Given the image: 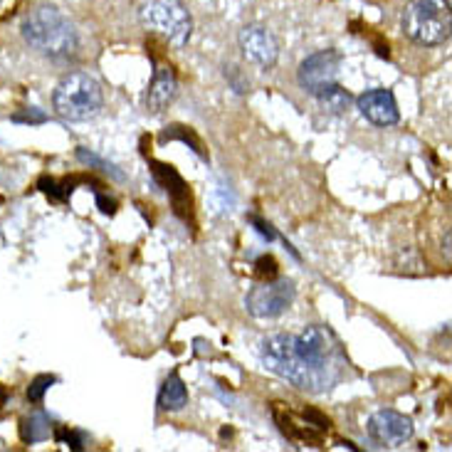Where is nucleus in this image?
Instances as JSON below:
<instances>
[{"label": "nucleus", "instance_id": "f257e3e1", "mask_svg": "<svg viewBox=\"0 0 452 452\" xmlns=\"http://www.w3.org/2000/svg\"><path fill=\"white\" fill-rule=\"evenodd\" d=\"M262 363L306 393H327L339 381L341 351L329 329L306 327L302 333H272L262 341Z\"/></svg>", "mask_w": 452, "mask_h": 452}, {"label": "nucleus", "instance_id": "f03ea898", "mask_svg": "<svg viewBox=\"0 0 452 452\" xmlns=\"http://www.w3.org/2000/svg\"><path fill=\"white\" fill-rule=\"evenodd\" d=\"M23 37L33 50L47 57H69L77 50V30L57 8L42 6L23 23Z\"/></svg>", "mask_w": 452, "mask_h": 452}, {"label": "nucleus", "instance_id": "7ed1b4c3", "mask_svg": "<svg viewBox=\"0 0 452 452\" xmlns=\"http://www.w3.org/2000/svg\"><path fill=\"white\" fill-rule=\"evenodd\" d=\"M401 30L418 45L435 47L447 42L452 35L450 0H410L403 8Z\"/></svg>", "mask_w": 452, "mask_h": 452}, {"label": "nucleus", "instance_id": "20e7f679", "mask_svg": "<svg viewBox=\"0 0 452 452\" xmlns=\"http://www.w3.org/2000/svg\"><path fill=\"white\" fill-rule=\"evenodd\" d=\"M52 104L62 119L89 121L102 112L104 94L94 77L85 72H72L57 85L55 94H52Z\"/></svg>", "mask_w": 452, "mask_h": 452}, {"label": "nucleus", "instance_id": "39448f33", "mask_svg": "<svg viewBox=\"0 0 452 452\" xmlns=\"http://www.w3.org/2000/svg\"><path fill=\"white\" fill-rule=\"evenodd\" d=\"M141 20L151 30L161 33L173 47H186L191 40L193 20L181 0H151L141 10Z\"/></svg>", "mask_w": 452, "mask_h": 452}, {"label": "nucleus", "instance_id": "423d86ee", "mask_svg": "<svg viewBox=\"0 0 452 452\" xmlns=\"http://www.w3.org/2000/svg\"><path fill=\"white\" fill-rule=\"evenodd\" d=\"M294 294L297 289L292 279H262L247 292L245 306L254 319H277L292 306Z\"/></svg>", "mask_w": 452, "mask_h": 452}, {"label": "nucleus", "instance_id": "0eeeda50", "mask_svg": "<svg viewBox=\"0 0 452 452\" xmlns=\"http://www.w3.org/2000/svg\"><path fill=\"white\" fill-rule=\"evenodd\" d=\"M341 69V52L339 50H322L314 52L299 64L297 80H299L302 89H306L309 94H322L327 87H331L339 77Z\"/></svg>", "mask_w": 452, "mask_h": 452}, {"label": "nucleus", "instance_id": "6e6552de", "mask_svg": "<svg viewBox=\"0 0 452 452\" xmlns=\"http://www.w3.org/2000/svg\"><path fill=\"white\" fill-rule=\"evenodd\" d=\"M368 437L379 447H398L412 437V420L396 410H379L368 418Z\"/></svg>", "mask_w": 452, "mask_h": 452}, {"label": "nucleus", "instance_id": "1a4fd4ad", "mask_svg": "<svg viewBox=\"0 0 452 452\" xmlns=\"http://www.w3.org/2000/svg\"><path fill=\"white\" fill-rule=\"evenodd\" d=\"M240 47H243V55L250 62L260 64L265 69L275 67L279 57V45L275 40V35L262 25H247V28L240 30Z\"/></svg>", "mask_w": 452, "mask_h": 452}, {"label": "nucleus", "instance_id": "9d476101", "mask_svg": "<svg viewBox=\"0 0 452 452\" xmlns=\"http://www.w3.org/2000/svg\"><path fill=\"white\" fill-rule=\"evenodd\" d=\"M358 112L366 116L371 124L376 126H393L401 119V112H398L396 96L390 89H371L363 92L356 99Z\"/></svg>", "mask_w": 452, "mask_h": 452}, {"label": "nucleus", "instance_id": "9b49d317", "mask_svg": "<svg viewBox=\"0 0 452 452\" xmlns=\"http://www.w3.org/2000/svg\"><path fill=\"white\" fill-rule=\"evenodd\" d=\"M175 92H178V82H175L173 69L159 67L156 74H153V82H151V87H148V94H146L148 112L161 114L175 99Z\"/></svg>", "mask_w": 452, "mask_h": 452}, {"label": "nucleus", "instance_id": "f8f14e48", "mask_svg": "<svg viewBox=\"0 0 452 452\" xmlns=\"http://www.w3.org/2000/svg\"><path fill=\"white\" fill-rule=\"evenodd\" d=\"M151 166H153V178L164 186V191L168 193L171 198H173V203H175V208L181 210L183 205H191V193H188V186H186V181H183L181 175L175 173V168L173 166H168V164H159V161H151Z\"/></svg>", "mask_w": 452, "mask_h": 452}, {"label": "nucleus", "instance_id": "ddd939ff", "mask_svg": "<svg viewBox=\"0 0 452 452\" xmlns=\"http://www.w3.org/2000/svg\"><path fill=\"white\" fill-rule=\"evenodd\" d=\"M159 406L164 410H183L188 406V388L178 373H171L168 379L164 381L159 393Z\"/></svg>", "mask_w": 452, "mask_h": 452}, {"label": "nucleus", "instance_id": "4468645a", "mask_svg": "<svg viewBox=\"0 0 452 452\" xmlns=\"http://www.w3.org/2000/svg\"><path fill=\"white\" fill-rule=\"evenodd\" d=\"M20 435L28 445H35V442H42L52 435V423L45 412H33L30 418L23 420L20 425Z\"/></svg>", "mask_w": 452, "mask_h": 452}, {"label": "nucleus", "instance_id": "2eb2a0df", "mask_svg": "<svg viewBox=\"0 0 452 452\" xmlns=\"http://www.w3.org/2000/svg\"><path fill=\"white\" fill-rule=\"evenodd\" d=\"M317 99L324 104V109H329L331 114L346 112V109H349V104H351V94L341 85H336V82H333L331 87H327L322 94H317Z\"/></svg>", "mask_w": 452, "mask_h": 452}, {"label": "nucleus", "instance_id": "dca6fc26", "mask_svg": "<svg viewBox=\"0 0 452 452\" xmlns=\"http://www.w3.org/2000/svg\"><path fill=\"white\" fill-rule=\"evenodd\" d=\"M171 139H181V141H186V144H191V148L195 153H198L200 159H208L205 156V151H203V144H200V139L195 134H193L188 126H178V124H173V126H168V129L161 134V141H171Z\"/></svg>", "mask_w": 452, "mask_h": 452}, {"label": "nucleus", "instance_id": "f3484780", "mask_svg": "<svg viewBox=\"0 0 452 452\" xmlns=\"http://www.w3.org/2000/svg\"><path fill=\"white\" fill-rule=\"evenodd\" d=\"M55 376H47V373H42V376H37V379H33V383L28 385V401L30 403H40L42 398H45V393L50 390V385L55 383Z\"/></svg>", "mask_w": 452, "mask_h": 452}, {"label": "nucleus", "instance_id": "a211bd4d", "mask_svg": "<svg viewBox=\"0 0 452 452\" xmlns=\"http://www.w3.org/2000/svg\"><path fill=\"white\" fill-rule=\"evenodd\" d=\"M77 159L82 161V164H89V166H96V168H102V171H109V173L114 175V178H124V173L121 171H116V166H112L109 161H104V159H99V156H94V153H89L87 148H80L77 151Z\"/></svg>", "mask_w": 452, "mask_h": 452}, {"label": "nucleus", "instance_id": "6ab92c4d", "mask_svg": "<svg viewBox=\"0 0 452 452\" xmlns=\"http://www.w3.org/2000/svg\"><path fill=\"white\" fill-rule=\"evenodd\" d=\"M10 121H15V124H45L47 121V114L40 112L37 107H28V109H20V112H15L10 116Z\"/></svg>", "mask_w": 452, "mask_h": 452}, {"label": "nucleus", "instance_id": "aec40b11", "mask_svg": "<svg viewBox=\"0 0 452 452\" xmlns=\"http://www.w3.org/2000/svg\"><path fill=\"white\" fill-rule=\"evenodd\" d=\"M254 272L260 279H275L277 277V260L272 254H262L260 260L254 262Z\"/></svg>", "mask_w": 452, "mask_h": 452}, {"label": "nucleus", "instance_id": "412c9836", "mask_svg": "<svg viewBox=\"0 0 452 452\" xmlns=\"http://www.w3.org/2000/svg\"><path fill=\"white\" fill-rule=\"evenodd\" d=\"M55 437L60 442H64V445H69L72 450H82L85 447V435H80V433H74V430H57Z\"/></svg>", "mask_w": 452, "mask_h": 452}, {"label": "nucleus", "instance_id": "4be33fe9", "mask_svg": "<svg viewBox=\"0 0 452 452\" xmlns=\"http://www.w3.org/2000/svg\"><path fill=\"white\" fill-rule=\"evenodd\" d=\"M37 188H40L45 195H50V198H55V200L67 198V195H64V191H60V188H57V183L52 181V178H47V175H42L40 181H37Z\"/></svg>", "mask_w": 452, "mask_h": 452}, {"label": "nucleus", "instance_id": "5701e85b", "mask_svg": "<svg viewBox=\"0 0 452 452\" xmlns=\"http://www.w3.org/2000/svg\"><path fill=\"white\" fill-rule=\"evenodd\" d=\"M247 220L252 223V225H254V230L260 232L262 238H267V240H275V238H277V235H275V230H272V225H270V223L260 220V218H257V215H250Z\"/></svg>", "mask_w": 452, "mask_h": 452}, {"label": "nucleus", "instance_id": "b1692460", "mask_svg": "<svg viewBox=\"0 0 452 452\" xmlns=\"http://www.w3.org/2000/svg\"><path fill=\"white\" fill-rule=\"evenodd\" d=\"M96 203H99V208H102L104 215H114V213H116V203H114V200H107L102 193H96Z\"/></svg>", "mask_w": 452, "mask_h": 452}, {"label": "nucleus", "instance_id": "393cba45", "mask_svg": "<svg viewBox=\"0 0 452 452\" xmlns=\"http://www.w3.org/2000/svg\"><path fill=\"white\" fill-rule=\"evenodd\" d=\"M6 398H8V390H6V388H0V403L6 401Z\"/></svg>", "mask_w": 452, "mask_h": 452}]
</instances>
